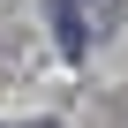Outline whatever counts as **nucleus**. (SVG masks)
<instances>
[{
    "label": "nucleus",
    "instance_id": "1",
    "mask_svg": "<svg viewBox=\"0 0 128 128\" xmlns=\"http://www.w3.org/2000/svg\"><path fill=\"white\" fill-rule=\"evenodd\" d=\"M113 23H120V0H53V38L68 60H83Z\"/></svg>",
    "mask_w": 128,
    "mask_h": 128
}]
</instances>
